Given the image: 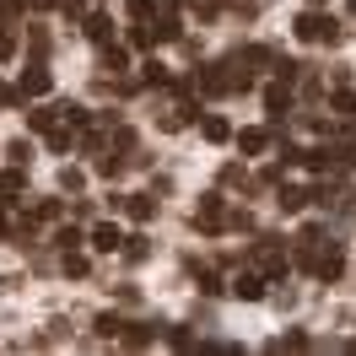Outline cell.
<instances>
[{
	"label": "cell",
	"mask_w": 356,
	"mask_h": 356,
	"mask_svg": "<svg viewBox=\"0 0 356 356\" xmlns=\"http://www.w3.org/2000/svg\"><path fill=\"white\" fill-rule=\"evenodd\" d=\"M330 113H334V119H356V92L346 87V81L330 92Z\"/></svg>",
	"instance_id": "16"
},
{
	"label": "cell",
	"mask_w": 356,
	"mask_h": 356,
	"mask_svg": "<svg viewBox=\"0 0 356 356\" xmlns=\"http://www.w3.org/2000/svg\"><path fill=\"white\" fill-rule=\"evenodd\" d=\"M275 162H286V168H297V162H302V146H291V140H286V146L275 152Z\"/></svg>",
	"instance_id": "37"
},
{
	"label": "cell",
	"mask_w": 356,
	"mask_h": 356,
	"mask_svg": "<svg viewBox=\"0 0 356 356\" xmlns=\"http://www.w3.org/2000/svg\"><path fill=\"white\" fill-rule=\"evenodd\" d=\"M265 146H270V130H243V135H238V152H243V156H259Z\"/></svg>",
	"instance_id": "19"
},
{
	"label": "cell",
	"mask_w": 356,
	"mask_h": 356,
	"mask_svg": "<svg viewBox=\"0 0 356 356\" xmlns=\"http://www.w3.org/2000/svg\"><path fill=\"white\" fill-rule=\"evenodd\" d=\"M6 156H11L17 168H27V162H33V140H11V146H6Z\"/></svg>",
	"instance_id": "28"
},
{
	"label": "cell",
	"mask_w": 356,
	"mask_h": 356,
	"mask_svg": "<svg viewBox=\"0 0 356 356\" xmlns=\"http://www.w3.org/2000/svg\"><path fill=\"white\" fill-rule=\"evenodd\" d=\"M200 291H205V297H216V291H227V286H222L216 270H200Z\"/></svg>",
	"instance_id": "32"
},
{
	"label": "cell",
	"mask_w": 356,
	"mask_h": 356,
	"mask_svg": "<svg viewBox=\"0 0 356 356\" xmlns=\"http://www.w3.org/2000/svg\"><path fill=\"white\" fill-rule=\"evenodd\" d=\"M124 11H130V22H146L152 17V0H124Z\"/></svg>",
	"instance_id": "33"
},
{
	"label": "cell",
	"mask_w": 356,
	"mask_h": 356,
	"mask_svg": "<svg viewBox=\"0 0 356 356\" xmlns=\"http://www.w3.org/2000/svg\"><path fill=\"white\" fill-rule=\"evenodd\" d=\"M81 243H87L81 227H60V232H54V248H60V254H65V248H81Z\"/></svg>",
	"instance_id": "22"
},
{
	"label": "cell",
	"mask_w": 356,
	"mask_h": 356,
	"mask_svg": "<svg viewBox=\"0 0 356 356\" xmlns=\"http://www.w3.org/2000/svg\"><path fill=\"white\" fill-rule=\"evenodd\" d=\"M291 33H297V38H302V44H340V38H346V33H340V22H334V17H324V11H302V17H297V22H291Z\"/></svg>",
	"instance_id": "2"
},
{
	"label": "cell",
	"mask_w": 356,
	"mask_h": 356,
	"mask_svg": "<svg viewBox=\"0 0 356 356\" xmlns=\"http://www.w3.org/2000/svg\"><path fill=\"white\" fill-rule=\"evenodd\" d=\"M308 6H313V11H324V6H330V0H308Z\"/></svg>",
	"instance_id": "42"
},
{
	"label": "cell",
	"mask_w": 356,
	"mask_h": 356,
	"mask_svg": "<svg viewBox=\"0 0 356 356\" xmlns=\"http://www.w3.org/2000/svg\"><path fill=\"white\" fill-rule=\"evenodd\" d=\"M346 11H351V17H356V0H346Z\"/></svg>",
	"instance_id": "43"
},
{
	"label": "cell",
	"mask_w": 356,
	"mask_h": 356,
	"mask_svg": "<svg viewBox=\"0 0 356 356\" xmlns=\"http://www.w3.org/2000/svg\"><path fill=\"white\" fill-rule=\"evenodd\" d=\"M286 248H281V238H259L254 243V270L265 275V281H286Z\"/></svg>",
	"instance_id": "3"
},
{
	"label": "cell",
	"mask_w": 356,
	"mask_h": 356,
	"mask_svg": "<svg viewBox=\"0 0 356 356\" xmlns=\"http://www.w3.org/2000/svg\"><path fill=\"white\" fill-rule=\"evenodd\" d=\"M54 11H60V17H65L70 27H76V22H81V17H87V0H60Z\"/></svg>",
	"instance_id": "27"
},
{
	"label": "cell",
	"mask_w": 356,
	"mask_h": 356,
	"mask_svg": "<svg viewBox=\"0 0 356 356\" xmlns=\"http://www.w3.org/2000/svg\"><path fill=\"white\" fill-rule=\"evenodd\" d=\"M146 27H152V44H178V38H184L178 0H162V6H156V17H146Z\"/></svg>",
	"instance_id": "4"
},
{
	"label": "cell",
	"mask_w": 356,
	"mask_h": 356,
	"mask_svg": "<svg viewBox=\"0 0 356 356\" xmlns=\"http://www.w3.org/2000/svg\"><path fill=\"white\" fill-rule=\"evenodd\" d=\"M119 324H124L119 313H103V318H97V334H103V340H119Z\"/></svg>",
	"instance_id": "30"
},
{
	"label": "cell",
	"mask_w": 356,
	"mask_h": 356,
	"mask_svg": "<svg viewBox=\"0 0 356 356\" xmlns=\"http://www.w3.org/2000/svg\"><path fill=\"white\" fill-rule=\"evenodd\" d=\"M49 87H54L49 65H44V60H33V65L22 70V81H17V97H22V103H38V97H49Z\"/></svg>",
	"instance_id": "6"
},
{
	"label": "cell",
	"mask_w": 356,
	"mask_h": 356,
	"mask_svg": "<svg viewBox=\"0 0 356 356\" xmlns=\"http://www.w3.org/2000/svg\"><path fill=\"white\" fill-rule=\"evenodd\" d=\"M200 135L211 140V146H222V140H232V124H227L222 113H205V119H200Z\"/></svg>",
	"instance_id": "17"
},
{
	"label": "cell",
	"mask_w": 356,
	"mask_h": 356,
	"mask_svg": "<svg viewBox=\"0 0 356 356\" xmlns=\"http://www.w3.org/2000/svg\"><path fill=\"white\" fill-rule=\"evenodd\" d=\"M27 11V0H0V17H6V22H11V17H22Z\"/></svg>",
	"instance_id": "38"
},
{
	"label": "cell",
	"mask_w": 356,
	"mask_h": 356,
	"mask_svg": "<svg viewBox=\"0 0 356 356\" xmlns=\"http://www.w3.org/2000/svg\"><path fill=\"white\" fill-rule=\"evenodd\" d=\"M60 270L81 281V275H87V270H92V259H87V254H81V248H65V259H60Z\"/></svg>",
	"instance_id": "21"
},
{
	"label": "cell",
	"mask_w": 356,
	"mask_h": 356,
	"mask_svg": "<svg viewBox=\"0 0 356 356\" xmlns=\"http://www.w3.org/2000/svg\"><path fill=\"white\" fill-rule=\"evenodd\" d=\"M238 184H243V168H238V162H227V168H222V189H238Z\"/></svg>",
	"instance_id": "34"
},
{
	"label": "cell",
	"mask_w": 356,
	"mask_h": 356,
	"mask_svg": "<svg viewBox=\"0 0 356 356\" xmlns=\"http://www.w3.org/2000/svg\"><path fill=\"white\" fill-rule=\"evenodd\" d=\"M60 189H65V195H81V189H87V173H81V168H65V173H60Z\"/></svg>",
	"instance_id": "26"
},
{
	"label": "cell",
	"mask_w": 356,
	"mask_h": 356,
	"mask_svg": "<svg viewBox=\"0 0 356 356\" xmlns=\"http://www.w3.org/2000/svg\"><path fill=\"white\" fill-rule=\"evenodd\" d=\"M308 200H313V189H297V184H286V178L275 184V205H281L286 216H297V211H302Z\"/></svg>",
	"instance_id": "11"
},
{
	"label": "cell",
	"mask_w": 356,
	"mask_h": 356,
	"mask_svg": "<svg viewBox=\"0 0 356 356\" xmlns=\"http://www.w3.org/2000/svg\"><path fill=\"white\" fill-rule=\"evenodd\" d=\"M87 6H103V0H87Z\"/></svg>",
	"instance_id": "44"
},
{
	"label": "cell",
	"mask_w": 356,
	"mask_h": 356,
	"mask_svg": "<svg viewBox=\"0 0 356 356\" xmlns=\"http://www.w3.org/2000/svg\"><path fill=\"white\" fill-rule=\"evenodd\" d=\"M265 108H270V124L281 130V124H286V113L297 108V92H291V81H281V76L270 81V87H265Z\"/></svg>",
	"instance_id": "5"
},
{
	"label": "cell",
	"mask_w": 356,
	"mask_h": 356,
	"mask_svg": "<svg viewBox=\"0 0 356 356\" xmlns=\"http://www.w3.org/2000/svg\"><path fill=\"white\" fill-rule=\"evenodd\" d=\"M27 49H33V60H44V54H49V33L33 27V33H27Z\"/></svg>",
	"instance_id": "31"
},
{
	"label": "cell",
	"mask_w": 356,
	"mask_h": 356,
	"mask_svg": "<svg viewBox=\"0 0 356 356\" xmlns=\"http://www.w3.org/2000/svg\"><path fill=\"white\" fill-rule=\"evenodd\" d=\"M227 227H238V232H254V216H248V211H227Z\"/></svg>",
	"instance_id": "36"
},
{
	"label": "cell",
	"mask_w": 356,
	"mask_h": 356,
	"mask_svg": "<svg viewBox=\"0 0 356 356\" xmlns=\"http://www.w3.org/2000/svg\"><path fill=\"white\" fill-rule=\"evenodd\" d=\"M297 265L308 270L313 281H334L340 270H346V254H340V243H308V248H297Z\"/></svg>",
	"instance_id": "1"
},
{
	"label": "cell",
	"mask_w": 356,
	"mask_h": 356,
	"mask_svg": "<svg viewBox=\"0 0 356 356\" xmlns=\"http://www.w3.org/2000/svg\"><path fill=\"white\" fill-rule=\"evenodd\" d=\"M22 189H27V168H17V162H11V168L0 173V205H11Z\"/></svg>",
	"instance_id": "12"
},
{
	"label": "cell",
	"mask_w": 356,
	"mask_h": 356,
	"mask_svg": "<svg viewBox=\"0 0 356 356\" xmlns=\"http://www.w3.org/2000/svg\"><path fill=\"white\" fill-rule=\"evenodd\" d=\"M11 227H17V222H11V216H6V205H0V243L11 238Z\"/></svg>",
	"instance_id": "40"
},
{
	"label": "cell",
	"mask_w": 356,
	"mask_h": 356,
	"mask_svg": "<svg viewBox=\"0 0 356 356\" xmlns=\"http://www.w3.org/2000/svg\"><path fill=\"white\" fill-rule=\"evenodd\" d=\"M81 27H87V38H92V44H108V38H113L108 11H87V17H81Z\"/></svg>",
	"instance_id": "14"
},
{
	"label": "cell",
	"mask_w": 356,
	"mask_h": 356,
	"mask_svg": "<svg viewBox=\"0 0 356 356\" xmlns=\"http://www.w3.org/2000/svg\"><path fill=\"white\" fill-rule=\"evenodd\" d=\"M265 275H259V270L254 265H243L238 270V275H232V281H227V291H232V297H238V302H265Z\"/></svg>",
	"instance_id": "7"
},
{
	"label": "cell",
	"mask_w": 356,
	"mask_h": 356,
	"mask_svg": "<svg viewBox=\"0 0 356 356\" xmlns=\"http://www.w3.org/2000/svg\"><path fill=\"white\" fill-rule=\"evenodd\" d=\"M60 216H65V205H60V200H38V205H33V222H60Z\"/></svg>",
	"instance_id": "25"
},
{
	"label": "cell",
	"mask_w": 356,
	"mask_h": 356,
	"mask_svg": "<svg viewBox=\"0 0 356 356\" xmlns=\"http://www.w3.org/2000/svg\"><path fill=\"white\" fill-rule=\"evenodd\" d=\"M119 254H124V265H146V259H152V243L135 232V238H124V243H119Z\"/></svg>",
	"instance_id": "18"
},
{
	"label": "cell",
	"mask_w": 356,
	"mask_h": 356,
	"mask_svg": "<svg viewBox=\"0 0 356 356\" xmlns=\"http://www.w3.org/2000/svg\"><path fill=\"white\" fill-rule=\"evenodd\" d=\"M119 211H124L130 222H152V216H156V200H152V195H124Z\"/></svg>",
	"instance_id": "13"
},
{
	"label": "cell",
	"mask_w": 356,
	"mask_h": 356,
	"mask_svg": "<svg viewBox=\"0 0 356 356\" xmlns=\"http://www.w3.org/2000/svg\"><path fill=\"white\" fill-rule=\"evenodd\" d=\"M54 119H60V108H27V130H38V135H44Z\"/></svg>",
	"instance_id": "23"
},
{
	"label": "cell",
	"mask_w": 356,
	"mask_h": 356,
	"mask_svg": "<svg viewBox=\"0 0 356 356\" xmlns=\"http://www.w3.org/2000/svg\"><path fill=\"white\" fill-rule=\"evenodd\" d=\"M140 70H146V76H140L146 87H162V92L173 87V76H168V65H162V60H146V65H140Z\"/></svg>",
	"instance_id": "20"
},
{
	"label": "cell",
	"mask_w": 356,
	"mask_h": 356,
	"mask_svg": "<svg viewBox=\"0 0 356 356\" xmlns=\"http://www.w3.org/2000/svg\"><path fill=\"white\" fill-rule=\"evenodd\" d=\"M124 44H130V49H156V44H152V27H146V22H130Z\"/></svg>",
	"instance_id": "24"
},
{
	"label": "cell",
	"mask_w": 356,
	"mask_h": 356,
	"mask_svg": "<svg viewBox=\"0 0 356 356\" xmlns=\"http://www.w3.org/2000/svg\"><path fill=\"white\" fill-rule=\"evenodd\" d=\"M281 178H286V162H270L265 173H259V184H270V189H275V184H281Z\"/></svg>",
	"instance_id": "35"
},
{
	"label": "cell",
	"mask_w": 356,
	"mask_h": 356,
	"mask_svg": "<svg viewBox=\"0 0 356 356\" xmlns=\"http://www.w3.org/2000/svg\"><path fill=\"white\" fill-rule=\"evenodd\" d=\"M119 340H124L130 351H146V346L156 340V330H152V324H119Z\"/></svg>",
	"instance_id": "15"
},
{
	"label": "cell",
	"mask_w": 356,
	"mask_h": 356,
	"mask_svg": "<svg viewBox=\"0 0 356 356\" xmlns=\"http://www.w3.org/2000/svg\"><path fill=\"white\" fill-rule=\"evenodd\" d=\"M195 227H200V232H222V227H227V200H222V195H200V205H195Z\"/></svg>",
	"instance_id": "8"
},
{
	"label": "cell",
	"mask_w": 356,
	"mask_h": 356,
	"mask_svg": "<svg viewBox=\"0 0 356 356\" xmlns=\"http://www.w3.org/2000/svg\"><path fill=\"white\" fill-rule=\"evenodd\" d=\"M119 243H124V232H119L113 222H97L87 232V248H92V254H119Z\"/></svg>",
	"instance_id": "10"
},
{
	"label": "cell",
	"mask_w": 356,
	"mask_h": 356,
	"mask_svg": "<svg viewBox=\"0 0 356 356\" xmlns=\"http://www.w3.org/2000/svg\"><path fill=\"white\" fill-rule=\"evenodd\" d=\"M11 54H17V38H11V33H0V60H11Z\"/></svg>",
	"instance_id": "39"
},
{
	"label": "cell",
	"mask_w": 356,
	"mask_h": 356,
	"mask_svg": "<svg viewBox=\"0 0 356 356\" xmlns=\"http://www.w3.org/2000/svg\"><path fill=\"white\" fill-rule=\"evenodd\" d=\"M97 70H103V76H124V70H130V49L124 44H97Z\"/></svg>",
	"instance_id": "9"
},
{
	"label": "cell",
	"mask_w": 356,
	"mask_h": 356,
	"mask_svg": "<svg viewBox=\"0 0 356 356\" xmlns=\"http://www.w3.org/2000/svg\"><path fill=\"white\" fill-rule=\"evenodd\" d=\"M178 6H189V11H200V22H211V17L222 11V0H178Z\"/></svg>",
	"instance_id": "29"
},
{
	"label": "cell",
	"mask_w": 356,
	"mask_h": 356,
	"mask_svg": "<svg viewBox=\"0 0 356 356\" xmlns=\"http://www.w3.org/2000/svg\"><path fill=\"white\" fill-rule=\"evenodd\" d=\"M27 6H33V11H54L60 0H27Z\"/></svg>",
	"instance_id": "41"
}]
</instances>
